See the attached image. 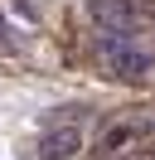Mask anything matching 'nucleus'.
Returning a JSON list of instances; mask_svg holds the SVG:
<instances>
[{"instance_id": "f257e3e1", "label": "nucleus", "mask_w": 155, "mask_h": 160, "mask_svg": "<svg viewBox=\"0 0 155 160\" xmlns=\"http://www.w3.org/2000/svg\"><path fill=\"white\" fill-rule=\"evenodd\" d=\"M97 49H102L107 68H112L116 78H145V73H150V63H155V53L141 49V44H136V34H102V39H97Z\"/></svg>"}, {"instance_id": "f03ea898", "label": "nucleus", "mask_w": 155, "mask_h": 160, "mask_svg": "<svg viewBox=\"0 0 155 160\" xmlns=\"http://www.w3.org/2000/svg\"><path fill=\"white\" fill-rule=\"evenodd\" d=\"M87 15H92V24H102V34H136L155 10L145 0H92Z\"/></svg>"}, {"instance_id": "7ed1b4c3", "label": "nucleus", "mask_w": 155, "mask_h": 160, "mask_svg": "<svg viewBox=\"0 0 155 160\" xmlns=\"http://www.w3.org/2000/svg\"><path fill=\"white\" fill-rule=\"evenodd\" d=\"M78 150H82V126H78V121H48V126L39 131L34 155L39 160H73Z\"/></svg>"}]
</instances>
